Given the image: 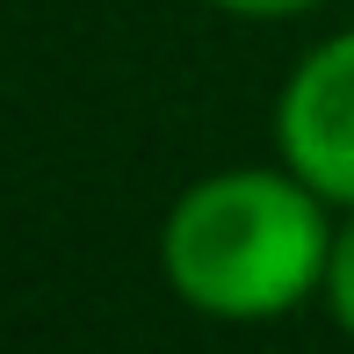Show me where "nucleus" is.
<instances>
[{
    "instance_id": "4",
    "label": "nucleus",
    "mask_w": 354,
    "mask_h": 354,
    "mask_svg": "<svg viewBox=\"0 0 354 354\" xmlns=\"http://www.w3.org/2000/svg\"><path fill=\"white\" fill-rule=\"evenodd\" d=\"M224 15H246V22H282V15H311L318 0H210Z\"/></svg>"
},
{
    "instance_id": "1",
    "label": "nucleus",
    "mask_w": 354,
    "mask_h": 354,
    "mask_svg": "<svg viewBox=\"0 0 354 354\" xmlns=\"http://www.w3.org/2000/svg\"><path fill=\"white\" fill-rule=\"evenodd\" d=\"M326 261H333L326 196L268 167H232L196 181L159 232V268L174 297L210 318L297 311L311 289H326Z\"/></svg>"
},
{
    "instance_id": "2",
    "label": "nucleus",
    "mask_w": 354,
    "mask_h": 354,
    "mask_svg": "<svg viewBox=\"0 0 354 354\" xmlns=\"http://www.w3.org/2000/svg\"><path fill=\"white\" fill-rule=\"evenodd\" d=\"M275 145L297 181L354 210V29L297 58L275 102Z\"/></svg>"
},
{
    "instance_id": "3",
    "label": "nucleus",
    "mask_w": 354,
    "mask_h": 354,
    "mask_svg": "<svg viewBox=\"0 0 354 354\" xmlns=\"http://www.w3.org/2000/svg\"><path fill=\"white\" fill-rule=\"evenodd\" d=\"M326 304L340 318V333H354V217L333 232V261H326Z\"/></svg>"
}]
</instances>
